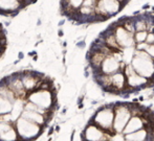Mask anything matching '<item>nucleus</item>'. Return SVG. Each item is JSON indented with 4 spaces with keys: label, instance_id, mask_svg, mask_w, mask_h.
<instances>
[{
    "label": "nucleus",
    "instance_id": "f257e3e1",
    "mask_svg": "<svg viewBox=\"0 0 154 141\" xmlns=\"http://www.w3.org/2000/svg\"><path fill=\"white\" fill-rule=\"evenodd\" d=\"M132 68L136 73L145 79L153 80L154 77V60L146 51H135V56L131 63Z\"/></svg>",
    "mask_w": 154,
    "mask_h": 141
},
{
    "label": "nucleus",
    "instance_id": "f03ea898",
    "mask_svg": "<svg viewBox=\"0 0 154 141\" xmlns=\"http://www.w3.org/2000/svg\"><path fill=\"white\" fill-rule=\"evenodd\" d=\"M18 135L22 141H34L42 134L44 127L32 122L27 119L20 117L14 123Z\"/></svg>",
    "mask_w": 154,
    "mask_h": 141
},
{
    "label": "nucleus",
    "instance_id": "7ed1b4c3",
    "mask_svg": "<svg viewBox=\"0 0 154 141\" xmlns=\"http://www.w3.org/2000/svg\"><path fill=\"white\" fill-rule=\"evenodd\" d=\"M27 100L40 107L41 109L51 111L56 106V94L55 91L48 89H37L29 93Z\"/></svg>",
    "mask_w": 154,
    "mask_h": 141
},
{
    "label": "nucleus",
    "instance_id": "20e7f679",
    "mask_svg": "<svg viewBox=\"0 0 154 141\" xmlns=\"http://www.w3.org/2000/svg\"><path fill=\"white\" fill-rule=\"evenodd\" d=\"M90 121H92L93 123H95L97 127H100L107 133L113 132L112 128H113L114 122V105H109L106 107L100 108L95 112L94 116L92 117Z\"/></svg>",
    "mask_w": 154,
    "mask_h": 141
},
{
    "label": "nucleus",
    "instance_id": "39448f33",
    "mask_svg": "<svg viewBox=\"0 0 154 141\" xmlns=\"http://www.w3.org/2000/svg\"><path fill=\"white\" fill-rule=\"evenodd\" d=\"M131 117L132 113L128 104L116 103L114 105V122L113 128H112L114 133H123L124 129L126 128Z\"/></svg>",
    "mask_w": 154,
    "mask_h": 141
},
{
    "label": "nucleus",
    "instance_id": "423d86ee",
    "mask_svg": "<svg viewBox=\"0 0 154 141\" xmlns=\"http://www.w3.org/2000/svg\"><path fill=\"white\" fill-rule=\"evenodd\" d=\"M114 133H107L92 121H89L83 133L81 134V137L83 141H103L106 139H111Z\"/></svg>",
    "mask_w": 154,
    "mask_h": 141
},
{
    "label": "nucleus",
    "instance_id": "0eeeda50",
    "mask_svg": "<svg viewBox=\"0 0 154 141\" xmlns=\"http://www.w3.org/2000/svg\"><path fill=\"white\" fill-rule=\"evenodd\" d=\"M113 34H114V36H116V41H118L119 45H120V47L122 49L135 46L134 34L127 32L122 25H119L118 23H114Z\"/></svg>",
    "mask_w": 154,
    "mask_h": 141
},
{
    "label": "nucleus",
    "instance_id": "6e6552de",
    "mask_svg": "<svg viewBox=\"0 0 154 141\" xmlns=\"http://www.w3.org/2000/svg\"><path fill=\"white\" fill-rule=\"evenodd\" d=\"M121 65H122V63L116 60L113 56H108L104 60V62L102 63L100 69H97V70H93V71H97V74L104 73V74H107V75H112L120 71V69L122 68Z\"/></svg>",
    "mask_w": 154,
    "mask_h": 141
},
{
    "label": "nucleus",
    "instance_id": "1a4fd4ad",
    "mask_svg": "<svg viewBox=\"0 0 154 141\" xmlns=\"http://www.w3.org/2000/svg\"><path fill=\"white\" fill-rule=\"evenodd\" d=\"M144 128H146V122H145V119L142 116H132L130 120L128 121L126 128L124 129L123 134L128 135V134L140 131Z\"/></svg>",
    "mask_w": 154,
    "mask_h": 141
},
{
    "label": "nucleus",
    "instance_id": "9d476101",
    "mask_svg": "<svg viewBox=\"0 0 154 141\" xmlns=\"http://www.w3.org/2000/svg\"><path fill=\"white\" fill-rule=\"evenodd\" d=\"M23 2L20 0H0V13L2 14H13L17 13L23 6Z\"/></svg>",
    "mask_w": 154,
    "mask_h": 141
},
{
    "label": "nucleus",
    "instance_id": "9b49d317",
    "mask_svg": "<svg viewBox=\"0 0 154 141\" xmlns=\"http://www.w3.org/2000/svg\"><path fill=\"white\" fill-rule=\"evenodd\" d=\"M21 117L27 119V120L32 121V122L36 123V124H39L41 127L46 128V124L48 122V117L46 115H43L41 113L38 112H34V111H27V110H24L21 115Z\"/></svg>",
    "mask_w": 154,
    "mask_h": 141
},
{
    "label": "nucleus",
    "instance_id": "f8f14e48",
    "mask_svg": "<svg viewBox=\"0 0 154 141\" xmlns=\"http://www.w3.org/2000/svg\"><path fill=\"white\" fill-rule=\"evenodd\" d=\"M97 4L103 6L107 14L109 16H113V15L118 14L121 10H122V4L119 2L118 0H97Z\"/></svg>",
    "mask_w": 154,
    "mask_h": 141
},
{
    "label": "nucleus",
    "instance_id": "ddd939ff",
    "mask_svg": "<svg viewBox=\"0 0 154 141\" xmlns=\"http://www.w3.org/2000/svg\"><path fill=\"white\" fill-rule=\"evenodd\" d=\"M24 106L25 101L22 97H17V99L13 104V110L11 112V116H12V121L16 122V120L18 118H20L22 115L23 111H24Z\"/></svg>",
    "mask_w": 154,
    "mask_h": 141
},
{
    "label": "nucleus",
    "instance_id": "4468645a",
    "mask_svg": "<svg viewBox=\"0 0 154 141\" xmlns=\"http://www.w3.org/2000/svg\"><path fill=\"white\" fill-rule=\"evenodd\" d=\"M13 101L10 99L5 98V97L0 95V116L1 115L10 114L13 110Z\"/></svg>",
    "mask_w": 154,
    "mask_h": 141
},
{
    "label": "nucleus",
    "instance_id": "2eb2a0df",
    "mask_svg": "<svg viewBox=\"0 0 154 141\" xmlns=\"http://www.w3.org/2000/svg\"><path fill=\"white\" fill-rule=\"evenodd\" d=\"M148 22H149V20H146L145 16L142 17V18L135 19V23H134V24H135V30L136 32H144V30H147L148 29Z\"/></svg>",
    "mask_w": 154,
    "mask_h": 141
},
{
    "label": "nucleus",
    "instance_id": "dca6fc26",
    "mask_svg": "<svg viewBox=\"0 0 154 141\" xmlns=\"http://www.w3.org/2000/svg\"><path fill=\"white\" fill-rule=\"evenodd\" d=\"M148 34H149L148 30H144V32H136L135 34H134V41H135V44L146 42Z\"/></svg>",
    "mask_w": 154,
    "mask_h": 141
},
{
    "label": "nucleus",
    "instance_id": "f3484780",
    "mask_svg": "<svg viewBox=\"0 0 154 141\" xmlns=\"http://www.w3.org/2000/svg\"><path fill=\"white\" fill-rule=\"evenodd\" d=\"M67 3H68V5L70 6L73 10L79 12L80 8L83 6L84 0H67Z\"/></svg>",
    "mask_w": 154,
    "mask_h": 141
},
{
    "label": "nucleus",
    "instance_id": "a211bd4d",
    "mask_svg": "<svg viewBox=\"0 0 154 141\" xmlns=\"http://www.w3.org/2000/svg\"><path fill=\"white\" fill-rule=\"evenodd\" d=\"M6 45V38L5 36H0V55L4 52V48Z\"/></svg>",
    "mask_w": 154,
    "mask_h": 141
},
{
    "label": "nucleus",
    "instance_id": "6ab92c4d",
    "mask_svg": "<svg viewBox=\"0 0 154 141\" xmlns=\"http://www.w3.org/2000/svg\"><path fill=\"white\" fill-rule=\"evenodd\" d=\"M111 141H126V138H125V135H124L123 133H116L113 136L111 137Z\"/></svg>",
    "mask_w": 154,
    "mask_h": 141
},
{
    "label": "nucleus",
    "instance_id": "aec40b11",
    "mask_svg": "<svg viewBox=\"0 0 154 141\" xmlns=\"http://www.w3.org/2000/svg\"><path fill=\"white\" fill-rule=\"evenodd\" d=\"M146 43H148L149 45H153L154 44V32H149L148 37H147Z\"/></svg>",
    "mask_w": 154,
    "mask_h": 141
},
{
    "label": "nucleus",
    "instance_id": "412c9836",
    "mask_svg": "<svg viewBox=\"0 0 154 141\" xmlns=\"http://www.w3.org/2000/svg\"><path fill=\"white\" fill-rule=\"evenodd\" d=\"M23 1H24L25 4H27V3H29V2H32V0H23Z\"/></svg>",
    "mask_w": 154,
    "mask_h": 141
},
{
    "label": "nucleus",
    "instance_id": "4be33fe9",
    "mask_svg": "<svg viewBox=\"0 0 154 141\" xmlns=\"http://www.w3.org/2000/svg\"><path fill=\"white\" fill-rule=\"evenodd\" d=\"M103 141H111L110 139H106V140H103Z\"/></svg>",
    "mask_w": 154,
    "mask_h": 141
},
{
    "label": "nucleus",
    "instance_id": "5701e85b",
    "mask_svg": "<svg viewBox=\"0 0 154 141\" xmlns=\"http://www.w3.org/2000/svg\"><path fill=\"white\" fill-rule=\"evenodd\" d=\"M20 1H22V2H23V3H24V1H23V0H20Z\"/></svg>",
    "mask_w": 154,
    "mask_h": 141
}]
</instances>
